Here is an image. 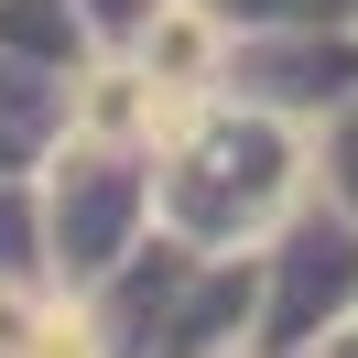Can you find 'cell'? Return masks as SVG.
I'll use <instances>...</instances> for the list:
<instances>
[{"label":"cell","instance_id":"6da1fadb","mask_svg":"<svg viewBox=\"0 0 358 358\" xmlns=\"http://www.w3.org/2000/svg\"><path fill=\"white\" fill-rule=\"evenodd\" d=\"M315 196V131L250 98H196L152 141V228L196 250H261Z\"/></svg>","mask_w":358,"mask_h":358},{"label":"cell","instance_id":"7a4b0ae2","mask_svg":"<svg viewBox=\"0 0 358 358\" xmlns=\"http://www.w3.org/2000/svg\"><path fill=\"white\" fill-rule=\"evenodd\" d=\"M87 315L109 358H250L261 271H250V250H196L152 228L109 282H87Z\"/></svg>","mask_w":358,"mask_h":358},{"label":"cell","instance_id":"3957f363","mask_svg":"<svg viewBox=\"0 0 358 358\" xmlns=\"http://www.w3.org/2000/svg\"><path fill=\"white\" fill-rule=\"evenodd\" d=\"M33 206H44V271L66 293L109 282L141 239H152V141H120L76 120L66 141L33 174Z\"/></svg>","mask_w":358,"mask_h":358},{"label":"cell","instance_id":"277c9868","mask_svg":"<svg viewBox=\"0 0 358 358\" xmlns=\"http://www.w3.org/2000/svg\"><path fill=\"white\" fill-rule=\"evenodd\" d=\"M250 271H261L250 358L304 348V336H326V326H348V315H358V217H348L336 196H304L261 250H250Z\"/></svg>","mask_w":358,"mask_h":358},{"label":"cell","instance_id":"5b68a950","mask_svg":"<svg viewBox=\"0 0 358 358\" xmlns=\"http://www.w3.org/2000/svg\"><path fill=\"white\" fill-rule=\"evenodd\" d=\"M348 87H358V22H250V33H228V55H217V98L282 109V120H304V131Z\"/></svg>","mask_w":358,"mask_h":358},{"label":"cell","instance_id":"8992f818","mask_svg":"<svg viewBox=\"0 0 358 358\" xmlns=\"http://www.w3.org/2000/svg\"><path fill=\"white\" fill-rule=\"evenodd\" d=\"M76 87H87V66H55L0 33V174H44V152L76 131Z\"/></svg>","mask_w":358,"mask_h":358},{"label":"cell","instance_id":"52a82bcc","mask_svg":"<svg viewBox=\"0 0 358 358\" xmlns=\"http://www.w3.org/2000/svg\"><path fill=\"white\" fill-rule=\"evenodd\" d=\"M0 358H109L87 293L66 282H0Z\"/></svg>","mask_w":358,"mask_h":358},{"label":"cell","instance_id":"ba28073f","mask_svg":"<svg viewBox=\"0 0 358 358\" xmlns=\"http://www.w3.org/2000/svg\"><path fill=\"white\" fill-rule=\"evenodd\" d=\"M0 282H55V271H44V206H33V174H0Z\"/></svg>","mask_w":358,"mask_h":358},{"label":"cell","instance_id":"9c48e42d","mask_svg":"<svg viewBox=\"0 0 358 358\" xmlns=\"http://www.w3.org/2000/svg\"><path fill=\"white\" fill-rule=\"evenodd\" d=\"M315 196H336V206L358 217V87L315 120Z\"/></svg>","mask_w":358,"mask_h":358},{"label":"cell","instance_id":"30bf717a","mask_svg":"<svg viewBox=\"0 0 358 358\" xmlns=\"http://www.w3.org/2000/svg\"><path fill=\"white\" fill-rule=\"evenodd\" d=\"M228 33H250V22H358V0H206Z\"/></svg>","mask_w":358,"mask_h":358},{"label":"cell","instance_id":"8fae6325","mask_svg":"<svg viewBox=\"0 0 358 358\" xmlns=\"http://www.w3.org/2000/svg\"><path fill=\"white\" fill-rule=\"evenodd\" d=\"M87 11V33H98V55H120V44H141V22H152L163 0H76Z\"/></svg>","mask_w":358,"mask_h":358},{"label":"cell","instance_id":"7c38bea8","mask_svg":"<svg viewBox=\"0 0 358 358\" xmlns=\"http://www.w3.org/2000/svg\"><path fill=\"white\" fill-rule=\"evenodd\" d=\"M271 358H358V315L326 326V336H304V348H271Z\"/></svg>","mask_w":358,"mask_h":358}]
</instances>
